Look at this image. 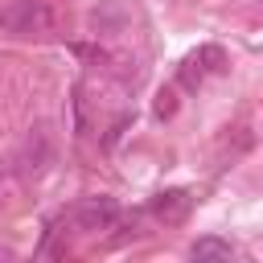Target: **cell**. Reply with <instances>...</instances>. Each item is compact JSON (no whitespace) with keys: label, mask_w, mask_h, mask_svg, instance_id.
<instances>
[{"label":"cell","mask_w":263,"mask_h":263,"mask_svg":"<svg viewBox=\"0 0 263 263\" xmlns=\"http://www.w3.org/2000/svg\"><path fill=\"white\" fill-rule=\"evenodd\" d=\"M53 8L45 0H8L0 8V29L12 37H33V33H53Z\"/></svg>","instance_id":"1"},{"label":"cell","mask_w":263,"mask_h":263,"mask_svg":"<svg viewBox=\"0 0 263 263\" xmlns=\"http://www.w3.org/2000/svg\"><path fill=\"white\" fill-rule=\"evenodd\" d=\"M74 222L82 226V230H111L115 222H119V201L115 197H82L78 205H74Z\"/></svg>","instance_id":"2"},{"label":"cell","mask_w":263,"mask_h":263,"mask_svg":"<svg viewBox=\"0 0 263 263\" xmlns=\"http://www.w3.org/2000/svg\"><path fill=\"white\" fill-rule=\"evenodd\" d=\"M222 62H226V58H222V49H218V45H201L197 53H189V58H185V66H181V82L193 90L205 74L222 70Z\"/></svg>","instance_id":"3"},{"label":"cell","mask_w":263,"mask_h":263,"mask_svg":"<svg viewBox=\"0 0 263 263\" xmlns=\"http://www.w3.org/2000/svg\"><path fill=\"white\" fill-rule=\"evenodd\" d=\"M189 189H164L156 201H152V214L156 218H164V222H181L185 218V210H189Z\"/></svg>","instance_id":"4"},{"label":"cell","mask_w":263,"mask_h":263,"mask_svg":"<svg viewBox=\"0 0 263 263\" xmlns=\"http://www.w3.org/2000/svg\"><path fill=\"white\" fill-rule=\"evenodd\" d=\"M189 255H193V259H234V247H230L226 238H214V234H210V238H197V242L189 247Z\"/></svg>","instance_id":"5"},{"label":"cell","mask_w":263,"mask_h":263,"mask_svg":"<svg viewBox=\"0 0 263 263\" xmlns=\"http://www.w3.org/2000/svg\"><path fill=\"white\" fill-rule=\"evenodd\" d=\"M173 111H177V95H173V90H160V99H156V115L168 119Z\"/></svg>","instance_id":"6"},{"label":"cell","mask_w":263,"mask_h":263,"mask_svg":"<svg viewBox=\"0 0 263 263\" xmlns=\"http://www.w3.org/2000/svg\"><path fill=\"white\" fill-rule=\"evenodd\" d=\"M0 259H12V247H0Z\"/></svg>","instance_id":"7"}]
</instances>
